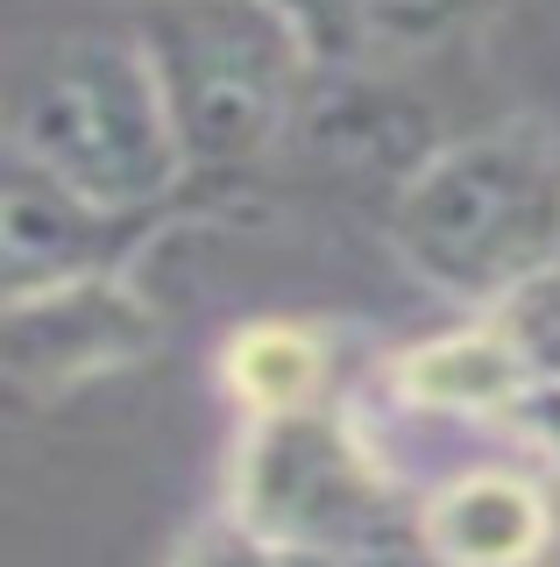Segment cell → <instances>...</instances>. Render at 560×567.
<instances>
[{"label":"cell","instance_id":"obj_2","mask_svg":"<svg viewBox=\"0 0 560 567\" xmlns=\"http://www.w3.org/2000/svg\"><path fill=\"white\" fill-rule=\"evenodd\" d=\"M383 248L440 306L489 312L560 262V128L489 121L433 142L383 199Z\"/></svg>","mask_w":560,"mask_h":567},{"label":"cell","instance_id":"obj_6","mask_svg":"<svg viewBox=\"0 0 560 567\" xmlns=\"http://www.w3.org/2000/svg\"><path fill=\"white\" fill-rule=\"evenodd\" d=\"M532 369L497 333L489 312H462L433 333L383 348L362 377V398L391 425H462V433H497V419L518 404Z\"/></svg>","mask_w":560,"mask_h":567},{"label":"cell","instance_id":"obj_5","mask_svg":"<svg viewBox=\"0 0 560 567\" xmlns=\"http://www.w3.org/2000/svg\"><path fill=\"white\" fill-rule=\"evenodd\" d=\"M170 341V306L143 284V262L64 270L37 284H8L0 312V362L14 398L64 404L79 390L156 362Z\"/></svg>","mask_w":560,"mask_h":567},{"label":"cell","instance_id":"obj_7","mask_svg":"<svg viewBox=\"0 0 560 567\" xmlns=\"http://www.w3.org/2000/svg\"><path fill=\"white\" fill-rule=\"evenodd\" d=\"M412 539L440 567H547L560 546V489L518 454H476L418 489Z\"/></svg>","mask_w":560,"mask_h":567},{"label":"cell","instance_id":"obj_3","mask_svg":"<svg viewBox=\"0 0 560 567\" xmlns=\"http://www.w3.org/2000/svg\"><path fill=\"white\" fill-rule=\"evenodd\" d=\"M220 504L291 560H334L412 539L418 475L397 461L391 419L348 383V398L284 419H235L220 447Z\"/></svg>","mask_w":560,"mask_h":567},{"label":"cell","instance_id":"obj_11","mask_svg":"<svg viewBox=\"0 0 560 567\" xmlns=\"http://www.w3.org/2000/svg\"><path fill=\"white\" fill-rule=\"evenodd\" d=\"M489 447H497V454H518L525 468H539L560 489V377H525L518 404L497 419Z\"/></svg>","mask_w":560,"mask_h":567},{"label":"cell","instance_id":"obj_4","mask_svg":"<svg viewBox=\"0 0 560 567\" xmlns=\"http://www.w3.org/2000/svg\"><path fill=\"white\" fill-rule=\"evenodd\" d=\"M135 29L164 71L191 192L256 185L291 150L320 85L291 29L262 0H164Z\"/></svg>","mask_w":560,"mask_h":567},{"label":"cell","instance_id":"obj_1","mask_svg":"<svg viewBox=\"0 0 560 567\" xmlns=\"http://www.w3.org/2000/svg\"><path fill=\"white\" fill-rule=\"evenodd\" d=\"M14 171L107 220H164L191 192L185 135L143 29H85L29 50L8 79Z\"/></svg>","mask_w":560,"mask_h":567},{"label":"cell","instance_id":"obj_10","mask_svg":"<svg viewBox=\"0 0 560 567\" xmlns=\"http://www.w3.org/2000/svg\"><path fill=\"white\" fill-rule=\"evenodd\" d=\"M156 567H291V554H277L262 532H249L227 504H214L178 525V539L164 546Z\"/></svg>","mask_w":560,"mask_h":567},{"label":"cell","instance_id":"obj_8","mask_svg":"<svg viewBox=\"0 0 560 567\" xmlns=\"http://www.w3.org/2000/svg\"><path fill=\"white\" fill-rule=\"evenodd\" d=\"M341 319L320 312H249L214 341V390L235 419H284L348 398Z\"/></svg>","mask_w":560,"mask_h":567},{"label":"cell","instance_id":"obj_12","mask_svg":"<svg viewBox=\"0 0 560 567\" xmlns=\"http://www.w3.org/2000/svg\"><path fill=\"white\" fill-rule=\"evenodd\" d=\"M291 567H440L418 539H391V546H362V554H334V560H291Z\"/></svg>","mask_w":560,"mask_h":567},{"label":"cell","instance_id":"obj_9","mask_svg":"<svg viewBox=\"0 0 560 567\" xmlns=\"http://www.w3.org/2000/svg\"><path fill=\"white\" fill-rule=\"evenodd\" d=\"M489 319H497V333L518 348V362L532 377H560V262L525 277L511 298H497Z\"/></svg>","mask_w":560,"mask_h":567}]
</instances>
